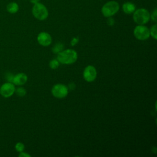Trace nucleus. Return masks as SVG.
Instances as JSON below:
<instances>
[{
	"mask_svg": "<svg viewBox=\"0 0 157 157\" xmlns=\"http://www.w3.org/2000/svg\"><path fill=\"white\" fill-rule=\"evenodd\" d=\"M77 59V52L72 49H67L60 52L57 55V60L65 64H71L76 61Z\"/></svg>",
	"mask_w": 157,
	"mask_h": 157,
	"instance_id": "1",
	"label": "nucleus"
},
{
	"mask_svg": "<svg viewBox=\"0 0 157 157\" xmlns=\"http://www.w3.org/2000/svg\"><path fill=\"white\" fill-rule=\"evenodd\" d=\"M133 20L138 25H144L148 22L150 18L149 12L144 8H139L133 12Z\"/></svg>",
	"mask_w": 157,
	"mask_h": 157,
	"instance_id": "2",
	"label": "nucleus"
},
{
	"mask_svg": "<svg viewBox=\"0 0 157 157\" xmlns=\"http://www.w3.org/2000/svg\"><path fill=\"white\" fill-rule=\"evenodd\" d=\"M120 9L119 4L115 1L106 2L101 9V12L105 17H110L118 12Z\"/></svg>",
	"mask_w": 157,
	"mask_h": 157,
	"instance_id": "3",
	"label": "nucleus"
},
{
	"mask_svg": "<svg viewBox=\"0 0 157 157\" xmlns=\"http://www.w3.org/2000/svg\"><path fill=\"white\" fill-rule=\"evenodd\" d=\"M32 13L36 18L39 20H44L48 16V11L47 7L40 2L34 4L32 8Z\"/></svg>",
	"mask_w": 157,
	"mask_h": 157,
	"instance_id": "4",
	"label": "nucleus"
},
{
	"mask_svg": "<svg viewBox=\"0 0 157 157\" xmlns=\"http://www.w3.org/2000/svg\"><path fill=\"white\" fill-rule=\"evenodd\" d=\"M134 35L136 39L140 40H145L150 36L149 29L143 25H139L136 26L134 29Z\"/></svg>",
	"mask_w": 157,
	"mask_h": 157,
	"instance_id": "5",
	"label": "nucleus"
},
{
	"mask_svg": "<svg viewBox=\"0 0 157 157\" xmlns=\"http://www.w3.org/2000/svg\"><path fill=\"white\" fill-rule=\"evenodd\" d=\"M15 86L12 82H7L0 87V94L5 98L11 97L15 93Z\"/></svg>",
	"mask_w": 157,
	"mask_h": 157,
	"instance_id": "6",
	"label": "nucleus"
},
{
	"mask_svg": "<svg viewBox=\"0 0 157 157\" xmlns=\"http://www.w3.org/2000/svg\"><path fill=\"white\" fill-rule=\"evenodd\" d=\"M52 93L55 98H63L67 95L68 88L64 85L56 84L52 89Z\"/></svg>",
	"mask_w": 157,
	"mask_h": 157,
	"instance_id": "7",
	"label": "nucleus"
},
{
	"mask_svg": "<svg viewBox=\"0 0 157 157\" xmlns=\"http://www.w3.org/2000/svg\"><path fill=\"white\" fill-rule=\"evenodd\" d=\"M97 75V72L95 67L93 66H88L85 67L83 71V78L84 79L91 82L95 80Z\"/></svg>",
	"mask_w": 157,
	"mask_h": 157,
	"instance_id": "8",
	"label": "nucleus"
},
{
	"mask_svg": "<svg viewBox=\"0 0 157 157\" xmlns=\"http://www.w3.org/2000/svg\"><path fill=\"white\" fill-rule=\"evenodd\" d=\"M37 40L40 45L44 47L48 46L52 42L51 36L45 32L40 33L37 36Z\"/></svg>",
	"mask_w": 157,
	"mask_h": 157,
	"instance_id": "9",
	"label": "nucleus"
},
{
	"mask_svg": "<svg viewBox=\"0 0 157 157\" xmlns=\"http://www.w3.org/2000/svg\"><path fill=\"white\" fill-rule=\"evenodd\" d=\"M28 80V76L25 73H18L13 75L12 83L15 85L21 86L26 83Z\"/></svg>",
	"mask_w": 157,
	"mask_h": 157,
	"instance_id": "10",
	"label": "nucleus"
},
{
	"mask_svg": "<svg viewBox=\"0 0 157 157\" xmlns=\"http://www.w3.org/2000/svg\"><path fill=\"white\" fill-rule=\"evenodd\" d=\"M123 11L126 14H131L136 10L135 5L131 2H126L122 6Z\"/></svg>",
	"mask_w": 157,
	"mask_h": 157,
	"instance_id": "11",
	"label": "nucleus"
},
{
	"mask_svg": "<svg viewBox=\"0 0 157 157\" xmlns=\"http://www.w3.org/2000/svg\"><path fill=\"white\" fill-rule=\"evenodd\" d=\"M6 9L9 13L14 14V13H16L18 11L19 6L17 2H11L7 5Z\"/></svg>",
	"mask_w": 157,
	"mask_h": 157,
	"instance_id": "12",
	"label": "nucleus"
},
{
	"mask_svg": "<svg viewBox=\"0 0 157 157\" xmlns=\"http://www.w3.org/2000/svg\"><path fill=\"white\" fill-rule=\"evenodd\" d=\"M15 93L16 94L20 97H23L26 95V90L23 88V87H18L17 88H15Z\"/></svg>",
	"mask_w": 157,
	"mask_h": 157,
	"instance_id": "13",
	"label": "nucleus"
},
{
	"mask_svg": "<svg viewBox=\"0 0 157 157\" xmlns=\"http://www.w3.org/2000/svg\"><path fill=\"white\" fill-rule=\"evenodd\" d=\"M156 25H153L150 29H149L150 31V34L155 39H157V34H156Z\"/></svg>",
	"mask_w": 157,
	"mask_h": 157,
	"instance_id": "14",
	"label": "nucleus"
},
{
	"mask_svg": "<svg viewBox=\"0 0 157 157\" xmlns=\"http://www.w3.org/2000/svg\"><path fill=\"white\" fill-rule=\"evenodd\" d=\"M15 149L18 152H21L25 149V145L22 142H17L15 145Z\"/></svg>",
	"mask_w": 157,
	"mask_h": 157,
	"instance_id": "15",
	"label": "nucleus"
},
{
	"mask_svg": "<svg viewBox=\"0 0 157 157\" xmlns=\"http://www.w3.org/2000/svg\"><path fill=\"white\" fill-rule=\"evenodd\" d=\"M49 66L52 69H56L59 66V61L57 59H52L49 63Z\"/></svg>",
	"mask_w": 157,
	"mask_h": 157,
	"instance_id": "16",
	"label": "nucleus"
},
{
	"mask_svg": "<svg viewBox=\"0 0 157 157\" xmlns=\"http://www.w3.org/2000/svg\"><path fill=\"white\" fill-rule=\"evenodd\" d=\"M63 45L61 44H57L53 48V52L55 53H59L63 49Z\"/></svg>",
	"mask_w": 157,
	"mask_h": 157,
	"instance_id": "17",
	"label": "nucleus"
},
{
	"mask_svg": "<svg viewBox=\"0 0 157 157\" xmlns=\"http://www.w3.org/2000/svg\"><path fill=\"white\" fill-rule=\"evenodd\" d=\"M157 10H156V8H155V9H154V10L153 11V12H152V13H151V15H150V18H151V20H152V21H154V22H156V19H157Z\"/></svg>",
	"mask_w": 157,
	"mask_h": 157,
	"instance_id": "18",
	"label": "nucleus"
},
{
	"mask_svg": "<svg viewBox=\"0 0 157 157\" xmlns=\"http://www.w3.org/2000/svg\"><path fill=\"white\" fill-rule=\"evenodd\" d=\"M6 80H7V82H12V80H13V75L11 73H7V74H6Z\"/></svg>",
	"mask_w": 157,
	"mask_h": 157,
	"instance_id": "19",
	"label": "nucleus"
},
{
	"mask_svg": "<svg viewBox=\"0 0 157 157\" xmlns=\"http://www.w3.org/2000/svg\"><path fill=\"white\" fill-rule=\"evenodd\" d=\"M107 23L108 25L113 26L115 23V20H114L113 18H112L111 17H108V19L107 20Z\"/></svg>",
	"mask_w": 157,
	"mask_h": 157,
	"instance_id": "20",
	"label": "nucleus"
},
{
	"mask_svg": "<svg viewBox=\"0 0 157 157\" xmlns=\"http://www.w3.org/2000/svg\"><path fill=\"white\" fill-rule=\"evenodd\" d=\"M19 157H31V155L26 152H24L23 151L21 152H20L18 155Z\"/></svg>",
	"mask_w": 157,
	"mask_h": 157,
	"instance_id": "21",
	"label": "nucleus"
},
{
	"mask_svg": "<svg viewBox=\"0 0 157 157\" xmlns=\"http://www.w3.org/2000/svg\"><path fill=\"white\" fill-rule=\"evenodd\" d=\"M78 38H73L72 39V40H71V45H75L77 42H78Z\"/></svg>",
	"mask_w": 157,
	"mask_h": 157,
	"instance_id": "22",
	"label": "nucleus"
},
{
	"mask_svg": "<svg viewBox=\"0 0 157 157\" xmlns=\"http://www.w3.org/2000/svg\"><path fill=\"white\" fill-rule=\"evenodd\" d=\"M69 88L70 90H74L75 88V85L74 83H71L69 85Z\"/></svg>",
	"mask_w": 157,
	"mask_h": 157,
	"instance_id": "23",
	"label": "nucleus"
},
{
	"mask_svg": "<svg viewBox=\"0 0 157 157\" xmlns=\"http://www.w3.org/2000/svg\"><path fill=\"white\" fill-rule=\"evenodd\" d=\"M39 1H40V0H29V1H30L32 4H35L37 3V2H39Z\"/></svg>",
	"mask_w": 157,
	"mask_h": 157,
	"instance_id": "24",
	"label": "nucleus"
}]
</instances>
